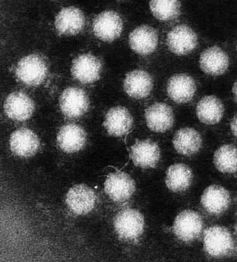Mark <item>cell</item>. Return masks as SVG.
Returning a JSON list of instances; mask_svg holds the SVG:
<instances>
[{"instance_id": "83f0119b", "label": "cell", "mask_w": 237, "mask_h": 262, "mask_svg": "<svg viewBox=\"0 0 237 262\" xmlns=\"http://www.w3.org/2000/svg\"><path fill=\"white\" fill-rule=\"evenodd\" d=\"M231 129L234 137L237 139V114L231 121Z\"/></svg>"}, {"instance_id": "7a4b0ae2", "label": "cell", "mask_w": 237, "mask_h": 262, "mask_svg": "<svg viewBox=\"0 0 237 262\" xmlns=\"http://www.w3.org/2000/svg\"><path fill=\"white\" fill-rule=\"evenodd\" d=\"M204 249L213 258L229 256L234 249V243L231 233L225 227L213 226L204 232Z\"/></svg>"}, {"instance_id": "4dcf8cb0", "label": "cell", "mask_w": 237, "mask_h": 262, "mask_svg": "<svg viewBox=\"0 0 237 262\" xmlns=\"http://www.w3.org/2000/svg\"><path fill=\"white\" fill-rule=\"evenodd\" d=\"M236 51H237V45H236Z\"/></svg>"}, {"instance_id": "3957f363", "label": "cell", "mask_w": 237, "mask_h": 262, "mask_svg": "<svg viewBox=\"0 0 237 262\" xmlns=\"http://www.w3.org/2000/svg\"><path fill=\"white\" fill-rule=\"evenodd\" d=\"M114 228L122 239L137 240L144 229V219L138 210L126 209L121 210L115 217Z\"/></svg>"}, {"instance_id": "d4e9b609", "label": "cell", "mask_w": 237, "mask_h": 262, "mask_svg": "<svg viewBox=\"0 0 237 262\" xmlns=\"http://www.w3.org/2000/svg\"><path fill=\"white\" fill-rule=\"evenodd\" d=\"M193 180V172L188 166L182 163L171 165L166 171L165 183L173 192L187 190Z\"/></svg>"}, {"instance_id": "5b68a950", "label": "cell", "mask_w": 237, "mask_h": 262, "mask_svg": "<svg viewBox=\"0 0 237 262\" xmlns=\"http://www.w3.org/2000/svg\"><path fill=\"white\" fill-rule=\"evenodd\" d=\"M123 23L120 15L114 11L101 13L94 20L93 29L100 40L111 42L121 36Z\"/></svg>"}, {"instance_id": "2e32d148", "label": "cell", "mask_w": 237, "mask_h": 262, "mask_svg": "<svg viewBox=\"0 0 237 262\" xmlns=\"http://www.w3.org/2000/svg\"><path fill=\"white\" fill-rule=\"evenodd\" d=\"M4 111L9 118L24 121L31 118L35 111V105L31 98L25 93L15 92L7 97Z\"/></svg>"}, {"instance_id": "6da1fadb", "label": "cell", "mask_w": 237, "mask_h": 262, "mask_svg": "<svg viewBox=\"0 0 237 262\" xmlns=\"http://www.w3.org/2000/svg\"><path fill=\"white\" fill-rule=\"evenodd\" d=\"M16 78L28 86L41 85L48 74V66L41 56L32 54L23 58L15 69Z\"/></svg>"}, {"instance_id": "484cf974", "label": "cell", "mask_w": 237, "mask_h": 262, "mask_svg": "<svg viewBox=\"0 0 237 262\" xmlns=\"http://www.w3.org/2000/svg\"><path fill=\"white\" fill-rule=\"evenodd\" d=\"M213 163L219 171L227 174L237 172V147L233 145H224L216 151Z\"/></svg>"}, {"instance_id": "4316f807", "label": "cell", "mask_w": 237, "mask_h": 262, "mask_svg": "<svg viewBox=\"0 0 237 262\" xmlns=\"http://www.w3.org/2000/svg\"><path fill=\"white\" fill-rule=\"evenodd\" d=\"M149 8L157 19L169 21L180 15L181 3L178 1H152Z\"/></svg>"}, {"instance_id": "30bf717a", "label": "cell", "mask_w": 237, "mask_h": 262, "mask_svg": "<svg viewBox=\"0 0 237 262\" xmlns=\"http://www.w3.org/2000/svg\"><path fill=\"white\" fill-rule=\"evenodd\" d=\"M145 121L150 130L165 133L173 127L175 117L172 108L163 102H156L145 110Z\"/></svg>"}, {"instance_id": "4fadbf2b", "label": "cell", "mask_w": 237, "mask_h": 262, "mask_svg": "<svg viewBox=\"0 0 237 262\" xmlns=\"http://www.w3.org/2000/svg\"><path fill=\"white\" fill-rule=\"evenodd\" d=\"M157 31L148 25H142L133 30L129 35V45L135 53L148 55L154 53L158 46Z\"/></svg>"}, {"instance_id": "f1b7e54d", "label": "cell", "mask_w": 237, "mask_h": 262, "mask_svg": "<svg viewBox=\"0 0 237 262\" xmlns=\"http://www.w3.org/2000/svg\"><path fill=\"white\" fill-rule=\"evenodd\" d=\"M233 93L234 98H235V100L237 101V80L234 82V85L233 86Z\"/></svg>"}, {"instance_id": "d6986e66", "label": "cell", "mask_w": 237, "mask_h": 262, "mask_svg": "<svg viewBox=\"0 0 237 262\" xmlns=\"http://www.w3.org/2000/svg\"><path fill=\"white\" fill-rule=\"evenodd\" d=\"M9 144L11 151L15 155L29 158L34 156L38 151L40 142L39 138L32 130L27 128H20L11 135Z\"/></svg>"}, {"instance_id": "8992f818", "label": "cell", "mask_w": 237, "mask_h": 262, "mask_svg": "<svg viewBox=\"0 0 237 262\" xmlns=\"http://www.w3.org/2000/svg\"><path fill=\"white\" fill-rule=\"evenodd\" d=\"M166 43L175 55H187L196 48L198 37L194 30L187 25H180L173 28L167 34Z\"/></svg>"}, {"instance_id": "8fae6325", "label": "cell", "mask_w": 237, "mask_h": 262, "mask_svg": "<svg viewBox=\"0 0 237 262\" xmlns=\"http://www.w3.org/2000/svg\"><path fill=\"white\" fill-rule=\"evenodd\" d=\"M66 201L73 212L83 215L95 207L96 195L93 189L86 185L77 184L70 189Z\"/></svg>"}, {"instance_id": "7402d4cb", "label": "cell", "mask_w": 237, "mask_h": 262, "mask_svg": "<svg viewBox=\"0 0 237 262\" xmlns=\"http://www.w3.org/2000/svg\"><path fill=\"white\" fill-rule=\"evenodd\" d=\"M133 119L125 107L117 106L110 109L105 115L104 125L109 134L122 137L132 128Z\"/></svg>"}, {"instance_id": "cb8c5ba5", "label": "cell", "mask_w": 237, "mask_h": 262, "mask_svg": "<svg viewBox=\"0 0 237 262\" xmlns=\"http://www.w3.org/2000/svg\"><path fill=\"white\" fill-rule=\"evenodd\" d=\"M173 145L178 154L185 156H192L200 150L201 136L193 128H183L176 133Z\"/></svg>"}, {"instance_id": "277c9868", "label": "cell", "mask_w": 237, "mask_h": 262, "mask_svg": "<svg viewBox=\"0 0 237 262\" xmlns=\"http://www.w3.org/2000/svg\"><path fill=\"white\" fill-rule=\"evenodd\" d=\"M203 229V221L200 214L191 210H185L176 217L173 231L180 240L191 242L200 236Z\"/></svg>"}, {"instance_id": "44dd1931", "label": "cell", "mask_w": 237, "mask_h": 262, "mask_svg": "<svg viewBox=\"0 0 237 262\" xmlns=\"http://www.w3.org/2000/svg\"><path fill=\"white\" fill-rule=\"evenodd\" d=\"M87 134L83 128L76 124H68L61 127L57 135V143L67 153H76L85 145Z\"/></svg>"}, {"instance_id": "5bb4252c", "label": "cell", "mask_w": 237, "mask_h": 262, "mask_svg": "<svg viewBox=\"0 0 237 262\" xmlns=\"http://www.w3.org/2000/svg\"><path fill=\"white\" fill-rule=\"evenodd\" d=\"M168 97L178 104L190 101L196 94L197 86L193 78L184 74H176L167 83Z\"/></svg>"}, {"instance_id": "f546056e", "label": "cell", "mask_w": 237, "mask_h": 262, "mask_svg": "<svg viewBox=\"0 0 237 262\" xmlns=\"http://www.w3.org/2000/svg\"><path fill=\"white\" fill-rule=\"evenodd\" d=\"M235 231H236V235H237V222H236V226H235Z\"/></svg>"}, {"instance_id": "9a60e30c", "label": "cell", "mask_w": 237, "mask_h": 262, "mask_svg": "<svg viewBox=\"0 0 237 262\" xmlns=\"http://www.w3.org/2000/svg\"><path fill=\"white\" fill-rule=\"evenodd\" d=\"M131 149V159L137 167L154 168L160 160V149L156 142L151 140L137 141Z\"/></svg>"}, {"instance_id": "7c38bea8", "label": "cell", "mask_w": 237, "mask_h": 262, "mask_svg": "<svg viewBox=\"0 0 237 262\" xmlns=\"http://www.w3.org/2000/svg\"><path fill=\"white\" fill-rule=\"evenodd\" d=\"M231 196L226 189L218 185H211L204 191L201 205L206 212L218 216L226 211L231 204Z\"/></svg>"}, {"instance_id": "52a82bcc", "label": "cell", "mask_w": 237, "mask_h": 262, "mask_svg": "<svg viewBox=\"0 0 237 262\" xmlns=\"http://www.w3.org/2000/svg\"><path fill=\"white\" fill-rule=\"evenodd\" d=\"M61 111L69 118H78L88 112L89 100L88 95L81 89H66L59 98Z\"/></svg>"}, {"instance_id": "603a6c76", "label": "cell", "mask_w": 237, "mask_h": 262, "mask_svg": "<svg viewBox=\"0 0 237 262\" xmlns=\"http://www.w3.org/2000/svg\"><path fill=\"white\" fill-rule=\"evenodd\" d=\"M196 113L202 123L214 125L219 123L224 116V106L221 100L215 96H206L197 103Z\"/></svg>"}, {"instance_id": "9c48e42d", "label": "cell", "mask_w": 237, "mask_h": 262, "mask_svg": "<svg viewBox=\"0 0 237 262\" xmlns=\"http://www.w3.org/2000/svg\"><path fill=\"white\" fill-rule=\"evenodd\" d=\"M102 70L100 60L91 54H83L72 62L73 77L83 83H93L99 79Z\"/></svg>"}, {"instance_id": "ffe728a7", "label": "cell", "mask_w": 237, "mask_h": 262, "mask_svg": "<svg viewBox=\"0 0 237 262\" xmlns=\"http://www.w3.org/2000/svg\"><path fill=\"white\" fill-rule=\"evenodd\" d=\"M199 64L205 73L217 76L224 74L228 69V56L219 47L213 46L202 53Z\"/></svg>"}, {"instance_id": "e0dca14e", "label": "cell", "mask_w": 237, "mask_h": 262, "mask_svg": "<svg viewBox=\"0 0 237 262\" xmlns=\"http://www.w3.org/2000/svg\"><path fill=\"white\" fill-rule=\"evenodd\" d=\"M85 18L80 9L75 7L63 8L55 18L56 30L60 34L73 36L81 32Z\"/></svg>"}, {"instance_id": "ac0fdd59", "label": "cell", "mask_w": 237, "mask_h": 262, "mask_svg": "<svg viewBox=\"0 0 237 262\" xmlns=\"http://www.w3.org/2000/svg\"><path fill=\"white\" fill-rule=\"evenodd\" d=\"M123 86L129 97L142 99L148 97L151 93L154 88V80L147 72L136 70L126 74Z\"/></svg>"}, {"instance_id": "ba28073f", "label": "cell", "mask_w": 237, "mask_h": 262, "mask_svg": "<svg viewBox=\"0 0 237 262\" xmlns=\"http://www.w3.org/2000/svg\"><path fill=\"white\" fill-rule=\"evenodd\" d=\"M105 193L116 202H125L135 191V182L128 174L123 172L112 173L104 184Z\"/></svg>"}]
</instances>
